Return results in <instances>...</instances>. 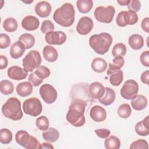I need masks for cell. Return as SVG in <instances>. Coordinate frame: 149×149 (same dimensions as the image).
I'll return each instance as SVG.
<instances>
[{"instance_id":"44dd1931","label":"cell","mask_w":149,"mask_h":149,"mask_svg":"<svg viewBox=\"0 0 149 149\" xmlns=\"http://www.w3.org/2000/svg\"><path fill=\"white\" fill-rule=\"evenodd\" d=\"M131 100V105L136 111H141L147 105V98L143 95H136Z\"/></svg>"},{"instance_id":"7dc6e473","label":"cell","mask_w":149,"mask_h":149,"mask_svg":"<svg viewBox=\"0 0 149 149\" xmlns=\"http://www.w3.org/2000/svg\"><path fill=\"white\" fill-rule=\"evenodd\" d=\"M141 27L143 31L147 33H149V18L148 17L143 19L141 23Z\"/></svg>"},{"instance_id":"4dcf8cb0","label":"cell","mask_w":149,"mask_h":149,"mask_svg":"<svg viewBox=\"0 0 149 149\" xmlns=\"http://www.w3.org/2000/svg\"><path fill=\"white\" fill-rule=\"evenodd\" d=\"M123 80V73L122 70L115 71L109 75V82L113 86H119Z\"/></svg>"},{"instance_id":"f546056e","label":"cell","mask_w":149,"mask_h":149,"mask_svg":"<svg viewBox=\"0 0 149 149\" xmlns=\"http://www.w3.org/2000/svg\"><path fill=\"white\" fill-rule=\"evenodd\" d=\"M104 145L107 149H119L120 147V141L118 137L112 135L106 138Z\"/></svg>"},{"instance_id":"7402d4cb","label":"cell","mask_w":149,"mask_h":149,"mask_svg":"<svg viewBox=\"0 0 149 149\" xmlns=\"http://www.w3.org/2000/svg\"><path fill=\"white\" fill-rule=\"evenodd\" d=\"M17 94L22 97L29 96L33 92V86L28 81L20 83L16 87Z\"/></svg>"},{"instance_id":"ac0fdd59","label":"cell","mask_w":149,"mask_h":149,"mask_svg":"<svg viewBox=\"0 0 149 149\" xmlns=\"http://www.w3.org/2000/svg\"><path fill=\"white\" fill-rule=\"evenodd\" d=\"M40 26V21L37 17L31 15H28L24 17L22 21V27L28 31L37 30Z\"/></svg>"},{"instance_id":"8fae6325","label":"cell","mask_w":149,"mask_h":149,"mask_svg":"<svg viewBox=\"0 0 149 149\" xmlns=\"http://www.w3.org/2000/svg\"><path fill=\"white\" fill-rule=\"evenodd\" d=\"M40 94L44 101L48 104L54 102L58 97L56 89L51 84H42L39 90Z\"/></svg>"},{"instance_id":"ba28073f","label":"cell","mask_w":149,"mask_h":149,"mask_svg":"<svg viewBox=\"0 0 149 149\" xmlns=\"http://www.w3.org/2000/svg\"><path fill=\"white\" fill-rule=\"evenodd\" d=\"M23 109L26 114L32 116H37L41 113L42 106L38 98L32 97L24 101Z\"/></svg>"},{"instance_id":"484cf974","label":"cell","mask_w":149,"mask_h":149,"mask_svg":"<svg viewBox=\"0 0 149 149\" xmlns=\"http://www.w3.org/2000/svg\"><path fill=\"white\" fill-rule=\"evenodd\" d=\"M42 136L45 141L49 143H54L58 140L59 133L57 129L54 127H48L42 132Z\"/></svg>"},{"instance_id":"d590c367","label":"cell","mask_w":149,"mask_h":149,"mask_svg":"<svg viewBox=\"0 0 149 149\" xmlns=\"http://www.w3.org/2000/svg\"><path fill=\"white\" fill-rule=\"evenodd\" d=\"M12 140V133L10 130L6 128L1 129L0 142L3 144H9Z\"/></svg>"},{"instance_id":"30bf717a","label":"cell","mask_w":149,"mask_h":149,"mask_svg":"<svg viewBox=\"0 0 149 149\" xmlns=\"http://www.w3.org/2000/svg\"><path fill=\"white\" fill-rule=\"evenodd\" d=\"M139 91V84L134 80H126L120 89L121 96L126 100H131L137 95Z\"/></svg>"},{"instance_id":"2e32d148","label":"cell","mask_w":149,"mask_h":149,"mask_svg":"<svg viewBox=\"0 0 149 149\" xmlns=\"http://www.w3.org/2000/svg\"><path fill=\"white\" fill-rule=\"evenodd\" d=\"M90 116L92 120L95 122H101L107 118L106 110L100 105L93 106L90 111Z\"/></svg>"},{"instance_id":"74e56055","label":"cell","mask_w":149,"mask_h":149,"mask_svg":"<svg viewBox=\"0 0 149 149\" xmlns=\"http://www.w3.org/2000/svg\"><path fill=\"white\" fill-rule=\"evenodd\" d=\"M34 72L38 77L42 79L48 77L51 74L49 68L42 65H40L37 67Z\"/></svg>"},{"instance_id":"d6a6232c","label":"cell","mask_w":149,"mask_h":149,"mask_svg":"<svg viewBox=\"0 0 149 149\" xmlns=\"http://www.w3.org/2000/svg\"><path fill=\"white\" fill-rule=\"evenodd\" d=\"M3 27L8 32H14L18 27L17 22L13 17H8L3 21Z\"/></svg>"},{"instance_id":"5bb4252c","label":"cell","mask_w":149,"mask_h":149,"mask_svg":"<svg viewBox=\"0 0 149 149\" xmlns=\"http://www.w3.org/2000/svg\"><path fill=\"white\" fill-rule=\"evenodd\" d=\"M87 91L88 94L91 98L95 100H100L103 97L105 89L101 83L95 81L88 86Z\"/></svg>"},{"instance_id":"836d02e7","label":"cell","mask_w":149,"mask_h":149,"mask_svg":"<svg viewBox=\"0 0 149 149\" xmlns=\"http://www.w3.org/2000/svg\"><path fill=\"white\" fill-rule=\"evenodd\" d=\"M117 112L119 117L127 119L130 116L132 113V109L130 105L128 104H123L119 107Z\"/></svg>"},{"instance_id":"603a6c76","label":"cell","mask_w":149,"mask_h":149,"mask_svg":"<svg viewBox=\"0 0 149 149\" xmlns=\"http://www.w3.org/2000/svg\"><path fill=\"white\" fill-rule=\"evenodd\" d=\"M42 54L44 59L49 62L56 61L58 57V53L56 49L51 45H46L44 47Z\"/></svg>"},{"instance_id":"4316f807","label":"cell","mask_w":149,"mask_h":149,"mask_svg":"<svg viewBox=\"0 0 149 149\" xmlns=\"http://www.w3.org/2000/svg\"><path fill=\"white\" fill-rule=\"evenodd\" d=\"M107 63L106 61L101 58H94L91 64L92 69L97 73H102L107 68Z\"/></svg>"},{"instance_id":"681fc988","label":"cell","mask_w":149,"mask_h":149,"mask_svg":"<svg viewBox=\"0 0 149 149\" xmlns=\"http://www.w3.org/2000/svg\"><path fill=\"white\" fill-rule=\"evenodd\" d=\"M141 81L146 84H148V79H149V70H146L145 72H143L141 77H140Z\"/></svg>"},{"instance_id":"e575fe53","label":"cell","mask_w":149,"mask_h":149,"mask_svg":"<svg viewBox=\"0 0 149 149\" xmlns=\"http://www.w3.org/2000/svg\"><path fill=\"white\" fill-rule=\"evenodd\" d=\"M126 53V45L121 42L116 44L112 49V55L113 56H123Z\"/></svg>"},{"instance_id":"4fadbf2b","label":"cell","mask_w":149,"mask_h":149,"mask_svg":"<svg viewBox=\"0 0 149 149\" xmlns=\"http://www.w3.org/2000/svg\"><path fill=\"white\" fill-rule=\"evenodd\" d=\"M93 26V22L90 17L83 16L79 19L76 26V30L79 34L85 36L91 32Z\"/></svg>"},{"instance_id":"7bdbcfd3","label":"cell","mask_w":149,"mask_h":149,"mask_svg":"<svg viewBox=\"0 0 149 149\" xmlns=\"http://www.w3.org/2000/svg\"><path fill=\"white\" fill-rule=\"evenodd\" d=\"M129 10L137 12L139 11L141 8V3L138 0H130L127 5Z\"/></svg>"},{"instance_id":"8992f818","label":"cell","mask_w":149,"mask_h":149,"mask_svg":"<svg viewBox=\"0 0 149 149\" xmlns=\"http://www.w3.org/2000/svg\"><path fill=\"white\" fill-rule=\"evenodd\" d=\"M41 61L40 52L36 50H31L23 59V66L27 72H31L40 66Z\"/></svg>"},{"instance_id":"52a82bcc","label":"cell","mask_w":149,"mask_h":149,"mask_svg":"<svg viewBox=\"0 0 149 149\" xmlns=\"http://www.w3.org/2000/svg\"><path fill=\"white\" fill-rule=\"evenodd\" d=\"M115 13V9L112 6H98L95 8L94 15L96 20L100 22L104 23H110L112 22L114 15Z\"/></svg>"},{"instance_id":"f907efd6","label":"cell","mask_w":149,"mask_h":149,"mask_svg":"<svg viewBox=\"0 0 149 149\" xmlns=\"http://www.w3.org/2000/svg\"><path fill=\"white\" fill-rule=\"evenodd\" d=\"M42 146V148H54V147L52 146V145H51V144L47 143V142H44L41 144Z\"/></svg>"},{"instance_id":"7a4b0ae2","label":"cell","mask_w":149,"mask_h":149,"mask_svg":"<svg viewBox=\"0 0 149 149\" xmlns=\"http://www.w3.org/2000/svg\"><path fill=\"white\" fill-rule=\"evenodd\" d=\"M75 19V10L70 3H63L60 8L56 9L53 19L59 25L68 27L73 25Z\"/></svg>"},{"instance_id":"d4e9b609","label":"cell","mask_w":149,"mask_h":149,"mask_svg":"<svg viewBox=\"0 0 149 149\" xmlns=\"http://www.w3.org/2000/svg\"><path fill=\"white\" fill-rule=\"evenodd\" d=\"M105 95L98 100V101L101 104L105 106H108L114 102L116 98V94L115 91L110 87H105Z\"/></svg>"},{"instance_id":"9c48e42d","label":"cell","mask_w":149,"mask_h":149,"mask_svg":"<svg viewBox=\"0 0 149 149\" xmlns=\"http://www.w3.org/2000/svg\"><path fill=\"white\" fill-rule=\"evenodd\" d=\"M138 22L137 14L133 11H121L116 18V22L119 27H125L127 25H133Z\"/></svg>"},{"instance_id":"3957f363","label":"cell","mask_w":149,"mask_h":149,"mask_svg":"<svg viewBox=\"0 0 149 149\" xmlns=\"http://www.w3.org/2000/svg\"><path fill=\"white\" fill-rule=\"evenodd\" d=\"M112 43V36L107 33L92 35L89 39V45L95 53L100 55L106 54Z\"/></svg>"},{"instance_id":"ab89813d","label":"cell","mask_w":149,"mask_h":149,"mask_svg":"<svg viewBox=\"0 0 149 149\" xmlns=\"http://www.w3.org/2000/svg\"><path fill=\"white\" fill-rule=\"evenodd\" d=\"M55 29L54 24L49 20H45L42 22L41 26V31L44 34H47L48 32L54 31Z\"/></svg>"},{"instance_id":"f6af8a7d","label":"cell","mask_w":149,"mask_h":149,"mask_svg":"<svg viewBox=\"0 0 149 149\" xmlns=\"http://www.w3.org/2000/svg\"><path fill=\"white\" fill-rule=\"evenodd\" d=\"M140 60L143 65L146 67H149V51H146L141 53Z\"/></svg>"},{"instance_id":"816d5d0a","label":"cell","mask_w":149,"mask_h":149,"mask_svg":"<svg viewBox=\"0 0 149 149\" xmlns=\"http://www.w3.org/2000/svg\"><path fill=\"white\" fill-rule=\"evenodd\" d=\"M130 0H123V1H117V2L122 6L127 5Z\"/></svg>"},{"instance_id":"bcb514c9","label":"cell","mask_w":149,"mask_h":149,"mask_svg":"<svg viewBox=\"0 0 149 149\" xmlns=\"http://www.w3.org/2000/svg\"><path fill=\"white\" fill-rule=\"evenodd\" d=\"M95 133L97 136L101 139H106L110 134V130L107 129H98L95 130Z\"/></svg>"},{"instance_id":"ffe728a7","label":"cell","mask_w":149,"mask_h":149,"mask_svg":"<svg viewBox=\"0 0 149 149\" xmlns=\"http://www.w3.org/2000/svg\"><path fill=\"white\" fill-rule=\"evenodd\" d=\"M149 116L147 115L143 120L137 122L135 126V131L140 136H147L149 134Z\"/></svg>"},{"instance_id":"1f68e13d","label":"cell","mask_w":149,"mask_h":149,"mask_svg":"<svg viewBox=\"0 0 149 149\" xmlns=\"http://www.w3.org/2000/svg\"><path fill=\"white\" fill-rule=\"evenodd\" d=\"M1 93L3 95H9L14 91L13 84L8 80H3L0 82Z\"/></svg>"},{"instance_id":"83f0119b","label":"cell","mask_w":149,"mask_h":149,"mask_svg":"<svg viewBox=\"0 0 149 149\" xmlns=\"http://www.w3.org/2000/svg\"><path fill=\"white\" fill-rule=\"evenodd\" d=\"M76 6L79 12L87 13L93 6V2L91 0H78L76 2Z\"/></svg>"},{"instance_id":"9a60e30c","label":"cell","mask_w":149,"mask_h":149,"mask_svg":"<svg viewBox=\"0 0 149 149\" xmlns=\"http://www.w3.org/2000/svg\"><path fill=\"white\" fill-rule=\"evenodd\" d=\"M27 72L24 69L17 66L10 67L7 71L8 77L15 80H21L24 79L27 76Z\"/></svg>"},{"instance_id":"e0dca14e","label":"cell","mask_w":149,"mask_h":149,"mask_svg":"<svg viewBox=\"0 0 149 149\" xmlns=\"http://www.w3.org/2000/svg\"><path fill=\"white\" fill-rule=\"evenodd\" d=\"M34 10L38 16L44 18L49 16L52 10V7L49 2L44 1L37 3L34 7Z\"/></svg>"},{"instance_id":"d6986e66","label":"cell","mask_w":149,"mask_h":149,"mask_svg":"<svg viewBox=\"0 0 149 149\" xmlns=\"http://www.w3.org/2000/svg\"><path fill=\"white\" fill-rule=\"evenodd\" d=\"M25 49L24 44L18 40L11 45L10 48V55L13 59H18L23 55Z\"/></svg>"},{"instance_id":"f1b7e54d","label":"cell","mask_w":149,"mask_h":149,"mask_svg":"<svg viewBox=\"0 0 149 149\" xmlns=\"http://www.w3.org/2000/svg\"><path fill=\"white\" fill-rule=\"evenodd\" d=\"M19 41L24 44L26 49L31 48L35 44L34 37L29 33H24L22 34L19 38Z\"/></svg>"},{"instance_id":"5b68a950","label":"cell","mask_w":149,"mask_h":149,"mask_svg":"<svg viewBox=\"0 0 149 149\" xmlns=\"http://www.w3.org/2000/svg\"><path fill=\"white\" fill-rule=\"evenodd\" d=\"M15 140L18 144L27 149L42 148L38 140L25 130H19L15 134Z\"/></svg>"},{"instance_id":"f35d334b","label":"cell","mask_w":149,"mask_h":149,"mask_svg":"<svg viewBox=\"0 0 149 149\" xmlns=\"http://www.w3.org/2000/svg\"><path fill=\"white\" fill-rule=\"evenodd\" d=\"M130 149H148V144L146 140L144 139H139L136 141H133L130 146Z\"/></svg>"},{"instance_id":"6da1fadb","label":"cell","mask_w":149,"mask_h":149,"mask_svg":"<svg viewBox=\"0 0 149 149\" xmlns=\"http://www.w3.org/2000/svg\"><path fill=\"white\" fill-rule=\"evenodd\" d=\"M87 102L84 100L76 98L72 101L66 113L67 121L74 127H81L85 124L84 115Z\"/></svg>"},{"instance_id":"60d3db41","label":"cell","mask_w":149,"mask_h":149,"mask_svg":"<svg viewBox=\"0 0 149 149\" xmlns=\"http://www.w3.org/2000/svg\"><path fill=\"white\" fill-rule=\"evenodd\" d=\"M28 80H29V82H30L33 86H35V87L38 86L43 81V79L38 77L36 74L35 72H33L29 74L28 77Z\"/></svg>"},{"instance_id":"7c38bea8","label":"cell","mask_w":149,"mask_h":149,"mask_svg":"<svg viewBox=\"0 0 149 149\" xmlns=\"http://www.w3.org/2000/svg\"><path fill=\"white\" fill-rule=\"evenodd\" d=\"M45 41L50 45H62L66 41V34L61 31H50L45 34Z\"/></svg>"},{"instance_id":"cb8c5ba5","label":"cell","mask_w":149,"mask_h":149,"mask_svg":"<svg viewBox=\"0 0 149 149\" xmlns=\"http://www.w3.org/2000/svg\"><path fill=\"white\" fill-rule=\"evenodd\" d=\"M128 43L132 49L139 50L144 45V39L141 35L139 34H133L129 37Z\"/></svg>"},{"instance_id":"c3c4849f","label":"cell","mask_w":149,"mask_h":149,"mask_svg":"<svg viewBox=\"0 0 149 149\" xmlns=\"http://www.w3.org/2000/svg\"><path fill=\"white\" fill-rule=\"evenodd\" d=\"M8 65V61L7 58L3 55H0V69H5Z\"/></svg>"},{"instance_id":"8d00e7d4","label":"cell","mask_w":149,"mask_h":149,"mask_svg":"<svg viewBox=\"0 0 149 149\" xmlns=\"http://www.w3.org/2000/svg\"><path fill=\"white\" fill-rule=\"evenodd\" d=\"M36 125L37 127L40 130H45L49 127V122L45 116H41L36 119Z\"/></svg>"},{"instance_id":"277c9868","label":"cell","mask_w":149,"mask_h":149,"mask_svg":"<svg viewBox=\"0 0 149 149\" xmlns=\"http://www.w3.org/2000/svg\"><path fill=\"white\" fill-rule=\"evenodd\" d=\"M2 113L12 120H20L23 117L20 101L16 97H10L2 107Z\"/></svg>"},{"instance_id":"b9f144b4","label":"cell","mask_w":149,"mask_h":149,"mask_svg":"<svg viewBox=\"0 0 149 149\" xmlns=\"http://www.w3.org/2000/svg\"><path fill=\"white\" fill-rule=\"evenodd\" d=\"M10 44V37L6 34L1 33L0 34V48L5 49L9 47Z\"/></svg>"},{"instance_id":"ee69618b","label":"cell","mask_w":149,"mask_h":149,"mask_svg":"<svg viewBox=\"0 0 149 149\" xmlns=\"http://www.w3.org/2000/svg\"><path fill=\"white\" fill-rule=\"evenodd\" d=\"M125 63V59L122 56H116L112 60V63L111 65L115 68L120 69Z\"/></svg>"}]
</instances>
